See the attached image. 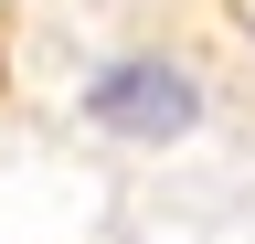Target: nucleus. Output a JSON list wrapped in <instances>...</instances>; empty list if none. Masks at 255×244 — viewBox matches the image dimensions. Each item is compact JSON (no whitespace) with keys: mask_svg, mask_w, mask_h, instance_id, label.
<instances>
[{"mask_svg":"<svg viewBox=\"0 0 255 244\" xmlns=\"http://www.w3.org/2000/svg\"><path fill=\"white\" fill-rule=\"evenodd\" d=\"M75 106H85V128H107L128 149H170L202 128V75L170 64V53H117V64H96L75 85Z\"/></svg>","mask_w":255,"mask_h":244,"instance_id":"obj_1","label":"nucleus"},{"mask_svg":"<svg viewBox=\"0 0 255 244\" xmlns=\"http://www.w3.org/2000/svg\"><path fill=\"white\" fill-rule=\"evenodd\" d=\"M245 32H255V11H245Z\"/></svg>","mask_w":255,"mask_h":244,"instance_id":"obj_2","label":"nucleus"}]
</instances>
